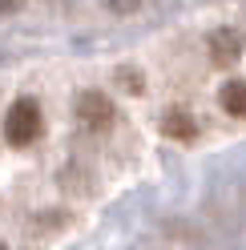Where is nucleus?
<instances>
[{
	"label": "nucleus",
	"instance_id": "nucleus-4",
	"mask_svg": "<svg viewBox=\"0 0 246 250\" xmlns=\"http://www.w3.org/2000/svg\"><path fill=\"white\" fill-rule=\"evenodd\" d=\"M218 101H222V109L230 117H246V81H226Z\"/></svg>",
	"mask_w": 246,
	"mask_h": 250
},
{
	"label": "nucleus",
	"instance_id": "nucleus-3",
	"mask_svg": "<svg viewBox=\"0 0 246 250\" xmlns=\"http://www.w3.org/2000/svg\"><path fill=\"white\" fill-rule=\"evenodd\" d=\"M242 57V37L234 28H218V33L210 37V61L214 65H234Z\"/></svg>",
	"mask_w": 246,
	"mask_h": 250
},
{
	"label": "nucleus",
	"instance_id": "nucleus-5",
	"mask_svg": "<svg viewBox=\"0 0 246 250\" xmlns=\"http://www.w3.org/2000/svg\"><path fill=\"white\" fill-rule=\"evenodd\" d=\"M162 129L170 133V137H178V142H186V137H194V117H190V113H178V109H174V113L165 117Z\"/></svg>",
	"mask_w": 246,
	"mask_h": 250
},
{
	"label": "nucleus",
	"instance_id": "nucleus-2",
	"mask_svg": "<svg viewBox=\"0 0 246 250\" xmlns=\"http://www.w3.org/2000/svg\"><path fill=\"white\" fill-rule=\"evenodd\" d=\"M77 121H81L85 129H105V125L113 121V101L105 97V93H81V97H77Z\"/></svg>",
	"mask_w": 246,
	"mask_h": 250
},
{
	"label": "nucleus",
	"instance_id": "nucleus-7",
	"mask_svg": "<svg viewBox=\"0 0 246 250\" xmlns=\"http://www.w3.org/2000/svg\"><path fill=\"white\" fill-rule=\"evenodd\" d=\"M109 8H117V12H129V8H137V0H109Z\"/></svg>",
	"mask_w": 246,
	"mask_h": 250
},
{
	"label": "nucleus",
	"instance_id": "nucleus-8",
	"mask_svg": "<svg viewBox=\"0 0 246 250\" xmlns=\"http://www.w3.org/2000/svg\"><path fill=\"white\" fill-rule=\"evenodd\" d=\"M17 4H20V0H4V8H8V12H12V8H17Z\"/></svg>",
	"mask_w": 246,
	"mask_h": 250
},
{
	"label": "nucleus",
	"instance_id": "nucleus-1",
	"mask_svg": "<svg viewBox=\"0 0 246 250\" xmlns=\"http://www.w3.org/2000/svg\"><path fill=\"white\" fill-rule=\"evenodd\" d=\"M4 137H8V146H33L37 137H41V105L33 97H20V101H12L8 105V117H4Z\"/></svg>",
	"mask_w": 246,
	"mask_h": 250
},
{
	"label": "nucleus",
	"instance_id": "nucleus-6",
	"mask_svg": "<svg viewBox=\"0 0 246 250\" xmlns=\"http://www.w3.org/2000/svg\"><path fill=\"white\" fill-rule=\"evenodd\" d=\"M117 81H121V85H129V89H142V77L129 73V69H121V73H117Z\"/></svg>",
	"mask_w": 246,
	"mask_h": 250
}]
</instances>
